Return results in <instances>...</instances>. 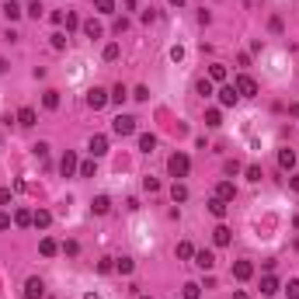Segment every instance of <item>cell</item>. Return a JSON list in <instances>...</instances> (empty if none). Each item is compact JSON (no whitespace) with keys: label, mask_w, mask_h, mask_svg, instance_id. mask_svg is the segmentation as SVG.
Here are the masks:
<instances>
[{"label":"cell","mask_w":299,"mask_h":299,"mask_svg":"<svg viewBox=\"0 0 299 299\" xmlns=\"http://www.w3.org/2000/svg\"><path fill=\"white\" fill-rule=\"evenodd\" d=\"M167 171H171V177H188V171H192V160H188V153H171V160H167Z\"/></svg>","instance_id":"1"},{"label":"cell","mask_w":299,"mask_h":299,"mask_svg":"<svg viewBox=\"0 0 299 299\" xmlns=\"http://www.w3.org/2000/svg\"><path fill=\"white\" fill-rule=\"evenodd\" d=\"M233 87H237V94H240V98H254V94H257V80H254V77H247V73H240V77L233 80Z\"/></svg>","instance_id":"2"},{"label":"cell","mask_w":299,"mask_h":299,"mask_svg":"<svg viewBox=\"0 0 299 299\" xmlns=\"http://www.w3.org/2000/svg\"><path fill=\"white\" fill-rule=\"evenodd\" d=\"M77 171H80L77 153H73V150H66V153H63V160H59V174H63V177H73Z\"/></svg>","instance_id":"3"},{"label":"cell","mask_w":299,"mask_h":299,"mask_svg":"<svg viewBox=\"0 0 299 299\" xmlns=\"http://www.w3.org/2000/svg\"><path fill=\"white\" fill-rule=\"evenodd\" d=\"M111 132H115V136H132L136 132V119L132 115H119L115 122H111Z\"/></svg>","instance_id":"4"},{"label":"cell","mask_w":299,"mask_h":299,"mask_svg":"<svg viewBox=\"0 0 299 299\" xmlns=\"http://www.w3.org/2000/svg\"><path fill=\"white\" fill-rule=\"evenodd\" d=\"M108 101H111V94H108V91H101V87H91V91H87V104H91L94 111H101Z\"/></svg>","instance_id":"5"},{"label":"cell","mask_w":299,"mask_h":299,"mask_svg":"<svg viewBox=\"0 0 299 299\" xmlns=\"http://www.w3.org/2000/svg\"><path fill=\"white\" fill-rule=\"evenodd\" d=\"M87 150H91L94 160L104 157V153H108V136H91V139H87Z\"/></svg>","instance_id":"6"},{"label":"cell","mask_w":299,"mask_h":299,"mask_svg":"<svg viewBox=\"0 0 299 299\" xmlns=\"http://www.w3.org/2000/svg\"><path fill=\"white\" fill-rule=\"evenodd\" d=\"M237 101H240V94H237V87H233V84L219 87V104H223V108H233Z\"/></svg>","instance_id":"7"},{"label":"cell","mask_w":299,"mask_h":299,"mask_svg":"<svg viewBox=\"0 0 299 299\" xmlns=\"http://www.w3.org/2000/svg\"><path fill=\"white\" fill-rule=\"evenodd\" d=\"M195 268L212 272V268H216V254H212V250H195Z\"/></svg>","instance_id":"8"},{"label":"cell","mask_w":299,"mask_h":299,"mask_svg":"<svg viewBox=\"0 0 299 299\" xmlns=\"http://www.w3.org/2000/svg\"><path fill=\"white\" fill-rule=\"evenodd\" d=\"M42 296H46L42 278H28V282H25V299H42Z\"/></svg>","instance_id":"9"},{"label":"cell","mask_w":299,"mask_h":299,"mask_svg":"<svg viewBox=\"0 0 299 299\" xmlns=\"http://www.w3.org/2000/svg\"><path fill=\"white\" fill-rule=\"evenodd\" d=\"M216 199H223V202H233V199H237L233 181H219V184H216Z\"/></svg>","instance_id":"10"},{"label":"cell","mask_w":299,"mask_h":299,"mask_svg":"<svg viewBox=\"0 0 299 299\" xmlns=\"http://www.w3.org/2000/svg\"><path fill=\"white\" fill-rule=\"evenodd\" d=\"M254 275V265H250V261H237V265H233V278L237 282H247Z\"/></svg>","instance_id":"11"},{"label":"cell","mask_w":299,"mask_h":299,"mask_svg":"<svg viewBox=\"0 0 299 299\" xmlns=\"http://www.w3.org/2000/svg\"><path fill=\"white\" fill-rule=\"evenodd\" d=\"M35 122H39V115H35V108H21V111H18V125H21V129H31Z\"/></svg>","instance_id":"12"},{"label":"cell","mask_w":299,"mask_h":299,"mask_svg":"<svg viewBox=\"0 0 299 299\" xmlns=\"http://www.w3.org/2000/svg\"><path fill=\"white\" fill-rule=\"evenodd\" d=\"M108 209H111V199H108V195H98V199L91 202V212H94V216H108Z\"/></svg>","instance_id":"13"},{"label":"cell","mask_w":299,"mask_h":299,"mask_svg":"<svg viewBox=\"0 0 299 299\" xmlns=\"http://www.w3.org/2000/svg\"><path fill=\"white\" fill-rule=\"evenodd\" d=\"M212 240H216V247H226V244L233 240L230 226H216V230H212Z\"/></svg>","instance_id":"14"},{"label":"cell","mask_w":299,"mask_h":299,"mask_svg":"<svg viewBox=\"0 0 299 299\" xmlns=\"http://www.w3.org/2000/svg\"><path fill=\"white\" fill-rule=\"evenodd\" d=\"M275 292H278V278L268 272L265 278H261V296H275Z\"/></svg>","instance_id":"15"},{"label":"cell","mask_w":299,"mask_h":299,"mask_svg":"<svg viewBox=\"0 0 299 299\" xmlns=\"http://www.w3.org/2000/svg\"><path fill=\"white\" fill-rule=\"evenodd\" d=\"M209 212L216 216V219H223L230 212V202H223V199H209Z\"/></svg>","instance_id":"16"},{"label":"cell","mask_w":299,"mask_h":299,"mask_svg":"<svg viewBox=\"0 0 299 299\" xmlns=\"http://www.w3.org/2000/svg\"><path fill=\"white\" fill-rule=\"evenodd\" d=\"M226 77H230V73H226V66H223V63H212V66H209V80H212V84H223Z\"/></svg>","instance_id":"17"},{"label":"cell","mask_w":299,"mask_h":299,"mask_svg":"<svg viewBox=\"0 0 299 299\" xmlns=\"http://www.w3.org/2000/svg\"><path fill=\"white\" fill-rule=\"evenodd\" d=\"M49 223H52V212H49V209H39V212L31 216V226H39V230H46Z\"/></svg>","instance_id":"18"},{"label":"cell","mask_w":299,"mask_h":299,"mask_svg":"<svg viewBox=\"0 0 299 299\" xmlns=\"http://www.w3.org/2000/svg\"><path fill=\"white\" fill-rule=\"evenodd\" d=\"M181 296H184V299H202V285H199V282H184V285H181Z\"/></svg>","instance_id":"19"},{"label":"cell","mask_w":299,"mask_h":299,"mask_svg":"<svg viewBox=\"0 0 299 299\" xmlns=\"http://www.w3.org/2000/svg\"><path fill=\"white\" fill-rule=\"evenodd\" d=\"M84 35H87V39H101V35H104V28H101V21H84Z\"/></svg>","instance_id":"20"},{"label":"cell","mask_w":299,"mask_h":299,"mask_svg":"<svg viewBox=\"0 0 299 299\" xmlns=\"http://www.w3.org/2000/svg\"><path fill=\"white\" fill-rule=\"evenodd\" d=\"M278 167L282 171H292L296 167V153H292V150H278Z\"/></svg>","instance_id":"21"},{"label":"cell","mask_w":299,"mask_h":299,"mask_svg":"<svg viewBox=\"0 0 299 299\" xmlns=\"http://www.w3.org/2000/svg\"><path fill=\"white\" fill-rule=\"evenodd\" d=\"M139 150H143V153H153V150H157V136L153 132H143L139 136Z\"/></svg>","instance_id":"22"},{"label":"cell","mask_w":299,"mask_h":299,"mask_svg":"<svg viewBox=\"0 0 299 299\" xmlns=\"http://www.w3.org/2000/svg\"><path fill=\"white\" fill-rule=\"evenodd\" d=\"M39 250H42V257H52V254H59V244H56L52 237H42V244H39Z\"/></svg>","instance_id":"23"},{"label":"cell","mask_w":299,"mask_h":299,"mask_svg":"<svg viewBox=\"0 0 299 299\" xmlns=\"http://www.w3.org/2000/svg\"><path fill=\"white\" fill-rule=\"evenodd\" d=\"M205 125H209V129H219V125H223V111H219V108H209V111H205Z\"/></svg>","instance_id":"24"},{"label":"cell","mask_w":299,"mask_h":299,"mask_svg":"<svg viewBox=\"0 0 299 299\" xmlns=\"http://www.w3.org/2000/svg\"><path fill=\"white\" fill-rule=\"evenodd\" d=\"M171 199H174V202H188V188H184L181 181H174V184H171Z\"/></svg>","instance_id":"25"},{"label":"cell","mask_w":299,"mask_h":299,"mask_svg":"<svg viewBox=\"0 0 299 299\" xmlns=\"http://www.w3.org/2000/svg\"><path fill=\"white\" fill-rule=\"evenodd\" d=\"M132 268H136L132 257H119V261H115V272H119V275H132Z\"/></svg>","instance_id":"26"},{"label":"cell","mask_w":299,"mask_h":299,"mask_svg":"<svg viewBox=\"0 0 299 299\" xmlns=\"http://www.w3.org/2000/svg\"><path fill=\"white\" fill-rule=\"evenodd\" d=\"M4 14H7L11 21H18V18H21L25 11H21V4H18V0H7V4H4Z\"/></svg>","instance_id":"27"},{"label":"cell","mask_w":299,"mask_h":299,"mask_svg":"<svg viewBox=\"0 0 299 299\" xmlns=\"http://www.w3.org/2000/svg\"><path fill=\"white\" fill-rule=\"evenodd\" d=\"M119 56H122V46H119V42H108V46H104V59H108V63H115Z\"/></svg>","instance_id":"28"},{"label":"cell","mask_w":299,"mask_h":299,"mask_svg":"<svg viewBox=\"0 0 299 299\" xmlns=\"http://www.w3.org/2000/svg\"><path fill=\"white\" fill-rule=\"evenodd\" d=\"M31 216H35V212H28V209H18V212H14V226H31Z\"/></svg>","instance_id":"29"},{"label":"cell","mask_w":299,"mask_h":299,"mask_svg":"<svg viewBox=\"0 0 299 299\" xmlns=\"http://www.w3.org/2000/svg\"><path fill=\"white\" fill-rule=\"evenodd\" d=\"M195 91H199L202 98H212V94H216V91H212V80H209V77H202V80L195 84Z\"/></svg>","instance_id":"30"},{"label":"cell","mask_w":299,"mask_h":299,"mask_svg":"<svg viewBox=\"0 0 299 299\" xmlns=\"http://www.w3.org/2000/svg\"><path fill=\"white\" fill-rule=\"evenodd\" d=\"M42 104H46L49 111H56V108H59V91H46V98H42Z\"/></svg>","instance_id":"31"},{"label":"cell","mask_w":299,"mask_h":299,"mask_svg":"<svg viewBox=\"0 0 299 299\" xmlns=\"http://www.w3.org/2000/svg\"><path fill=\"white\" fill-rule=\"evenodd\" d=\"M177 257H181V261H188V257H195V247H192L188 240H181V244H177Z\"/></svg>","instance_id":"32"},{"label":"cell","mask_w":299,"mask_h":299,"mask_svg":"<svg viewBox=\"0 0 299 299\" xmlns=\"http://www.w3.org/2000/svg\"><path fill=\"white\" fill-rule=\"evenodd\" d=\"M94 11L98 14H111L115 11V0H94Z\"/></svg>","instance_id":"33"},{"label":"cell","mask_w":299,"mask_h":299,"mask_svg":"<svg viewBox=\"0 0 299 299\" xmlns=\"http://www.w3.org/2000/svg\"><path fill=\"white\" fill-rule=\"evenodd\" d=\"M125 98H129V91H125L122 84H115V87H111V101H115V104H122Z\"/></svg>","instance_id":"34"},{"label":"cell","mask_w":299,"mask_h":299,"mask_svg":"<svg viewBox=\"0 0 299 299\" xmlns=\"http://www.w3.org/2000/svg\"><path fill=\"white\" fill-rule=\"evenodd\" d=\"M28 18H35V21H39L42 18V4H39V0H31V4H28V11H25Z\"/></svg>","instance_id":"35"},{"label":"cell","mask_w":299,"mask_h":299,"mask_svg":"<svg viewBox=\"0 0 299 299\" xmlns=\"http://www.w3.org/2000/svg\"><path fill=\"white\" fill-rule=\"evenodd\" d=\"M285 296H289V299H299V278H289V285H285Z\"/></svg>","instance_id":"36"},{"label":"cell","mask_w":299,"mask_h":299,"mask_svg":"<svg viewBox=\"0 0 299 299\" xmlns=\"http://www.w3.org/2000/svg\"><path fill=\"white\" fill-rule=\"evenodd\" d=\"M63 25H66V31H77V28H80V18H77V14H66Z\"/></svg>","instance_id":"37"},{"label":"cell","mask_w":299,"mask_h":299,"mask_svg":"<svg viewBox=\"0 0 299 299\" xmlns=\"http://www.w3.org/2000/svg\"><path fill=\"white\" fill-rule=\"evenodd\" d=\"M143 188L153 195V192H160V181H157V177H143Z\"/></svg>","instance_id":"38"},{"label":"cell","mask_w":299,"mask_h":299,"mask_svg":"<svg viewBox=\"0 0 299 299\" xmlns=\"http://www.w3.org/2000/svg\"><path fill=\"white\" fill-rule=\"evenodd\" d=\"M98 272H101V275H108V272H115V261H111V257L98 261Z\"/></svg>","instance_id":"39"},{"label":"cell","mask_w":299,"mask_h":299,"mask_svg":"<svg viewBox=\"0 0 299 299\" xmlns=\"http://www.w3.org/2000/svg\"><path fill=\"white\" fill-rule=\"evenodd\" d=\"M77 174H80V177H94V160H84Z\"/></svg>","instance_id":"40"},{"label":"cell","mask_w":299,"mask_h":299,"mask_svg":"<svg viewBox=\"0 0 299 299\" xmlns=\"http://www.w3.org/2000/svg\"><path fill=\"white\" fill-rule=\"evenodd\" d=\"M49 39H52V49H66V35H63V31L49 35Z\"/></svg>","instance_id":"41"},{"label":"cell","mask_w":299,"mask_h":299,"mask_svg":"<svg viewBox=\"0 0 299 299\" xmlns=\"http://www.w3.org/2000/svg\"><path fill=\"white\" fill-rule=\"evenodd\" d=\"M63 254H70V257L80 254V244H77V240H66V244H63Z\"/></svg>","instance_id":"42"},{"label":"cell","mask_w":299,"mask_h":299,"mask_svg":"<svg viewBox=\"0 0 299 299\" xmlns=\"http://www.w3.org/2000/svg\"><path fill=\"white\" fill-rule=\"evenodd\" d=\"M31 153H35V157H49V143H35Z\"/></svg>","instance_id":"43"},{"label":"cell","mask_w":299,"mask_h":299,"mask_svg":"<svg viewBox=\"0 0 299 299\" xmlns=\"http://www.w3.org/2000/svg\"><path fill=\"white\" fill-rule=\"evenodd\" d=\"M132 98H136V101H150V87H136Z\"/></svg>","instance_id":"44"},{"label":"cell","mask_w":299,"mask_h":299,"mask_svg":"<svg viewBox=\"0 0 299 299\" xmlns=\"http://www.w3.org/2000/svg\"><path fill=\"white\" fill-rule=\"evenodd\" d=\"M247 181H261V167H257V164L247 167Z\"/></svg>","instance_id":"45"},{"label":"cell","mask_w":299,"mask_h":299,"mask_svg":"<svg viewBox=\"0 0 299 299\" xmlns=\"http://www.w3.org/2000/svg\"><path fill=\"white\" fill-rule=\"evenodd\" d=\"M171 59L181 63V59H184V49H181V46H171Z\"/></svg>","instance_id":"46"},{"label":"cell","mask_w":299,"mask_h":299,"mask_svg":"<svg viewBox=\"0 0 299 299\" xmlns=\"http://www.w3.org/2000/svg\"><path fill=\"white\" fill-rule=\"evenodd\" d=\"M157 21V11H143V25H153Z\"/></svg>","instance_id":"47"},{"label":"cell","mask_w":299,"mask_h":299,"mask_svg":"<svg viewBox=\"0 0 299 299\" xmlns=\"http://www.w3.org/2000/svg\"><path fill=\"white\" fill-rule=\"evenodd\" d=\"M0 230H11V216L7 212H0Z\"/></svg>","instance_id":"48"},{"label":"cell","mask_w":299,"mask_h":299,"mask_svg":"<svg viewBox=\"0 0 299 299\" xmlns=\"http://www.w3.org/2000/svg\"><path fill=\"white\" fill-rule=\"evenodd\" d=\"M63 18H66L63 11H52V14H49V21H52V25H63Z\"/></svg>","instance_id":"49"},{"label":"cell","mask_w":299,"mask_h":299,"mask_svg":"<svg viewBox=\"0 0 299 299\" xmlns=\"http://www.w3.org/2000/svg\"><path fill=\"white\" fill-rule=\"evenodd\" d=\"M11 202V188H0V205H7Z\"/></svg>","instance_id":"50"},{"label":"cell","mask_w":299,"mask_h":299,"mask_svg":"<svg viewBox=\"0 0 299 299\" xmlns=\"http://www.w3.org/2000/svg\"><path fill=\"white\" fill-rule=\"evenodd\" d=\"M289 184H292V192H299V174H292V177H289Z\"/></svg>","instance_id":"51"},{"label":"cell","mask_w":299,"mask_h":299,"mask_svg":"<svg viewBox=\"0 0 299 299\" xmlns=\"http://www.w3.org/2000/svg\"><path fill=\"white\" fill-rule=\"evenodd\" d=\"M233 299H247V292H240V289H237V292H233Z\"/></svg>","instance_id":"52"},{"label":"cell","mask_w":299,"mask_h":299,"mask_svg":"<svg viewBox=\"0 0 299 299\" xmlns=\"http://www.w3.org/2000/svg\"><path fill=\"white\" fill-rule=\"evenodd\" d=\"M167 4H171V7H181V4H184V0H167Z\"/></svg>","instance_id":"53"},{"label":"cell","mask_w":299,"mask_h":299,"mask_svg":"<svg viewBox=\"0 0 299 299\" xmlns=\"http://www.w3.org/2000/svg\"><path fill=\"white\" fill-rule=\"evenodd\" d=\"M292 226H296V230H299V216H292Z\"/></svg>","instance_id":"54"},{"label":"cell","mask_w":299,"mask_h":299,"mask_svg":"<svg viewBox=\"0 0 299 299\" xmlns=\"http://www.w3.org/2000/svg\"><path fill=\"white\" fill-rule=\"evenodd\" d=\"M84 299H98V292H87V296H84Z\"/></svg>","instance_id":"55"},{"label":"cell","mask_w":299,"mask_h":299,"mask_svg":"<svg viewBox=\"0 0 299 299\" xmlns=\"http://www.w3.org/2000/svg\"><path fill=\"white\" fill-rule=\"evenodd\" d=\"M139 299H153V296H139Z\"/></svg>","instance_id":"56"}]
</instances>
